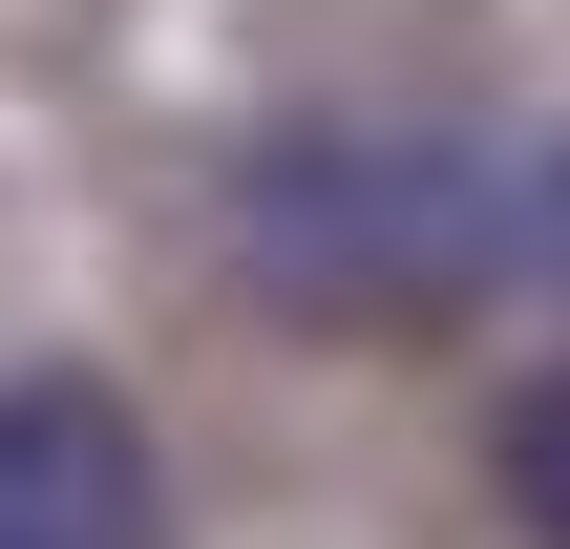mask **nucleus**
I'll list each match as a JSON object with an SVG mask.
<instances>
[{"mask_svg":"<svg viewBox=\"0 0 570 549\" xmlns=\"http://www.w3.org/2000/svg\"><path fill=\"white\" fill-rule=\"evenodd\" d=\"M508 233H529L508 190H465L444 148H381V127H338V148L254 169V254L296 275V317H444Z\"/></svg>","mask_w":570,"mask_h":549,"instance_id":"obj_1","label":"nucleus"},{"mask_svg":"<svg viewBox=\"0 0 570 549\" xmlns=\"http://www.w3.org/2000/svg\"><path fill=\"white\" fill-rule=\"evenodd\" d=\"M0 549H169L148 423L106 381H0Z\"/></svg>","mask_w":570,"mask_h":549,"instance_id":"obj_2","label":"nucleus"},{"mask_svg":"<svg viewBox=\"0 0 570 549\" xmlns=\"http://www.w3.org/2000/svg\"><path fill=\"white\" fill-rule=\"evenodd\" d=\"M508 508H529V529L570 549V360L529 381V402H508Z\"/></svg>","mask_w":570,"mask_h":549,"instance_id":"obj_3","label":"nucleus"}]
</instances>
